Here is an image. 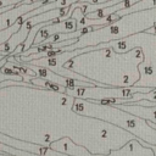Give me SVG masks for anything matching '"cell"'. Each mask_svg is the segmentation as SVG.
Masks as SVG:
<instances>
[{
	"mask_svg": "<svg viewBox=\"0 0 156 156\" xmlns=\"http://www.w3.org/2000/svg\"><path fill=\"white\" fill-rule=\"evenodd\" d=\"M152 88L143 87H130V88H110V87H73L66 88V95L72 98H84L99 104H111L116 99H129L135 93H149Z\"/></svg>",
	"mask_w": 156,
	"mask_h": 156,
	"instance_id": "obj_1",
	"label": "cell"
},
{
	"mask_svg": "<svg viewBox=\"0 0 156 156\" xmlns=\"http://www.w3.org/2000/svg\"><path fill=\"white\" fill-rule=\"evenodd\" d=\"M77 30V21L72 17H69L68 20L66 21H62L60 23H55V24H49V26H45L43 27L35 39H34V43L33 45H39L41 44L44 40H46L49 37L56 34V33H73Z\"/></svg>",
	"mask_w": 156,
	"mask_h": 156,
	"instance_id": "obj_2",
	"label": "cell"
},
{
	"mask_svg": "<svg viewBox=\"0 0 156 156\" xmlns=\"http://www.w3.org/2000/svg\"><path fill=\"white\" fill-rule=\"evenodd\" d=\"M50 149L65 154V155H69V156H91V154L84 147V146H78L76 145L69 138L65 136L61 140H57L55 143H51Z\"/></svg>",
	"mask_w": 156,
	"mask_h": 156,
	"instance_id": "obj_3",
	"label": "cell"
},
{
	"mask_svg": "<svg viewBox=\"0 0 156 156\" xmlns=\"http://www.w3.org/2000/svg\"><path fill=\"white\" fill-rule=\"evenodd\" d=\"M32 84L38 87V88H44V89H49V90H52V91H56V93H61V94H66V88L65 87H61L56 83H52V82H49L46 79H41V78H33L32 80Z\"/></svg>",
	"mask_w": 156,
	"mask_h": 156,
	"instance_id": "obj_4",
	"label": "cell"
},
{
	"mask_svg": "<svg viewBox=\"0 0 156 156\" xmlns=\"http://www.w3.org/2000/svg\"><path fill=\"white\" fill-rule=\"evenodd\" d=\"M21 27H22V24H21L18 21H16V22H15L12 26H10L9 28L0 30V45L5 44L15 33H17V32L21 29Z\"/></svg>",
	"mask_w": 156,
	"mask_h": 156,
	"instance_id": "obj_5",
	"label": "cell"
},
{
	"mask_svg": "<svg viewBox=\"0 0 156 156\" xmlns=\"http://www.w3.org/2000/svg\"><path fill=\"white\" fill-rule=\"evenodd\" d=\"M40 1H45V0H24V1L20 2V5H32V4L40 2Z\"/></svg>",
	"mask_w": 156,
	"mask_h": 156,
	"instance_id": "obj_6",
	"label": "cell"
},
{
	"mask_svg": "<svg viewBox=\"0 0 156 156\" xmlns=\"http://www.w3.org/2000/svg\"><path fill=\"white\" fill-rule=\"evenodd\" d=\"M146 32H147V33H152V34H155V35H156V22L154 23V26H152L151 28H147V29H146Z\"/></svg>",
	"mask_w": 156,
	"mask_h": 156,
	"instance_id": "obj_7",
	"label": "cell"
},
{
	"mask_svg": "<svg viewBox=\"0 0 156 156\" xmlns=\"http://www.w3.org/2000/svg\"><path fill=\"white\" fill-rule=\"evenodd\" d=\"M5 57H6V56H4V55H1V54H0V62H1V61H2V58H5ZM0 68H1V67H0Z\"/></svg>",
	"mask_w": 156,
	"mask_h": 156,
	"instance_id": "obj_8",
	"label": "cell"
}]
</instances>
